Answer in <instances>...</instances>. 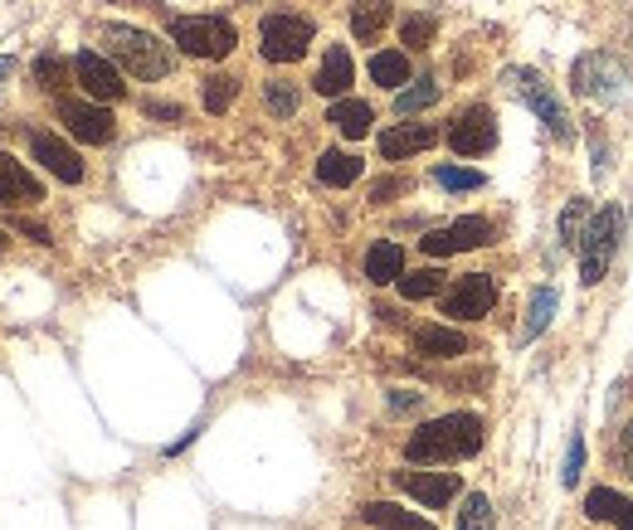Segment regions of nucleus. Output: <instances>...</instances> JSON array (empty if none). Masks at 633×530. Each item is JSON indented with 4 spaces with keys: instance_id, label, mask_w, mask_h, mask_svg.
I'll return each instance as SVG.
<instances>
[{
    "instance_id": "f257e3e1",
    "label": "nucleus",
    "mask_w": 633,
    "mask_h": 530,
    "mask_svg": "<svg viewBox=\"0 0 633 530\" xmlns=\"http://www.w3.org/2000/svg\"><path fill=\"white\" fill-rule=\"evenodd\" d=\"M482 453V418L478 414H444L419 424L405 443V458L409 463H463Z\"/></svg>"
},
{
    "instance_id": "f03ea898",
    "label": "nucleus",
    "mask_w": 633,
    "mask_h": 530,
    "mask_svg": "<svg viewBox=\"0 0 633 530\" xmlns=\"http://www.w3.org/2000/svg\"><path fill=\"white\" fill-rule=\"evenodd\" d=\"M103 44H107V59L142 83H156L176 69V54L156 34L137 30V24H103Z\"/></svg>"
},
{
    "instance_id": "7ed1b4c3",
    "label": "nucleus",
    "mask_w": 633,
    "mask_h": 530,
    "mask_svg": "<svg viewBox=\"0 0 633 530\" xmlns=\"http://www.w3.org/2000/svg\"><path fill=\"white\" fill-rule=\"evenodd\" d=\"M619 233H624V209H619V205L600 209L594 225L584 229V239H580V282H584V288L604 282L609 263H614V253H619Z\"/></svg>"
},
{
    "instance_id": "20e7f679",
    "label": "nucleus",
    "mask_w": 633,
    "mask_h": 530,
    "mask_svg": "<svg viewBox=\"0 0 633 530\" xmlns=\"http://www.w3.org/2000/svg\"><path fill=\"white\" fill-rule=\"evenodd\" d=\"M170 40L190 59H225V54H235L239 34H235V24L219 15H180V20H170Z\"/></svg>"
},
{
    "instance_id": "39448f33",
    "label": "nucleus",
    "mask_w": 633,
    "mask_h": 530,
    "mask_svg": "<svg viewBox=\"0 0 633 530\" xmlns=\"http://www.w3.org/2000/svg\"><path fill=\"white\" fill-rule=\"evenodd\" d=\"M511 83H517V97L531 107L536 117L546 122V132H551V137H556L560 146H570V142H575V122H570V107L560 103V93H556L551 83L541 79V73L517 69V73H511Z\"/></svg>"
},
{
    "instance_id": "423d86ee",
    "label": "nucleus",
    "mask_w": 633,
    "mask_h": 530,
    "mask_svg": "<svg viewBox=\"0 0 633 530\" xmlns=\"http://www.w3.org/2000/svg\"><path fill=\"white\" fill-rule=\"evenodd\" d=\"M312 34H316L312 20L278 10V15H263V24H259V54L268 64H298L312 49Z\"/></svg>"
},
{
    "instance_id": "0eeeda50",
    "label": "nucleus",
    "mask_w": 633,
    "mask_h": 530,
    "mask_svg": "<svg viewBox=\"0 0 633 530\" xmlns=\"http://www.w3.org/2000/svg\"><path fill=\"white\" fill-rule=\"evenodd\" d=\"M570 93L590 97V103H619L629 89H624V64L619 59H609L604 49H594V54H580L575 69H570Z\"/></svg>"
},
{
    "instance_id": "6e6552de",
    "label": "nucleus",
    "mask_w": 633,
    "mask_h": 530,
    "mask_svg": "<svg viewBox=\"0 0 633 530\" xmlns=\"http://www.w3.org/2000/svg\"><path fill=\"white\" fill-rule=\"evenodd\" d=\"M482 243H492V219L482 215H463L454 225L444 229H429L419 239V249L429 258H448V253H468V249H482Z\"/></svg>"
},
{
    "instance_id": "1a4fd4ad",
    "label": "nucleus",
    "mask_w": 633,
    "mask_h": 530,
    "mask_svg": "<svg viewBox=\"0 0 633 530\" xmlns=\"http://www.w3.org/2000/svg\"><path fill=\"white\" fill-rule=\"evenodd\" d=\"M492 306H497V282L487 273H468L444 292V316H454V322H482Z\"/></svg>"
},
{
    "instance_id": "9d476101",
    "label": "nucleus",
    "mask_w": 633,
    "mask_h": 530,
    "mask_svg": "<svg viewBox=\"0 0 633 530\" xmlns=\"http://www.w3.org/2000/svg\"><path fill=\"white\" fill-rule=\"evenodd\" d=\"M59 122L73 132L79 142H89V146H107L117 137V122H113V113H107L103 103H83V97H64L59 103Z\"/></svg>"
},
{
    "instance_id": "9b49d317",
    "label": "nucleus",
    "mask_w": 633,
    "mask_h": 530,
    "mask_svg": "<svg viewBox=\"0 0 633 530\" xmlns=\"http://www.w3.org/2000/svg\"><path fill=\"white\" fill-rule=\"evenodd\" d=\"M73 79H79V89L89 93L93 103H117V97L127 93V83H122V69H117L107 54H93V49H83V54L73 59Z\"/></svg>"
},
{
    "instance_id": "f8f14e48",
    "label": "nucleus",
    "mask_w": 633,
    "mask_h": 530,
    "mask_svg": "<svg viewBox=\"0 0 633 530\" xmlns=\"http://www.w3.org/2000/svg\"><path fill=\"white\" fill-rule=\"evenodd\" d=\"M390 482H395L405 497L424 501V507H448V501L458 497V472H414V467H399V472H390Z\"/></svg>"
},
{
    "instance_id": "ddd939ff",
    "label": "nucleus",
    "mask_w": 633,
    "mask_h": 530,
    "mask_svg": "<svg viewBox=\"0 0 633 530\" xmlns=\"http://www.w3.org/2000/svg\"><path fill=\"white\" fill-rule=\"evenodd\" d=\"M448 146L458 156H487L497 146V117L492 107H468L454 127H448Z\"/></svg>"
},
{
    "instance_id": "4468645a",
    "label": "nucleus",
    "mask_w": 633,
    "mask_h": 530,
    "mask_svg": "<svg viewBox=\"0 0 633 530\" xmlns=\"http://www.w3.org/2000/svg\"><path fill=\"white\" fill-rule=\"evenodd\" d=\"M30 152H34V162H40L54 180H64V185H79V180H83L79 152H73L69 142H59L54 132H34V137H30Z\"/></svg>"
},
{
    "instance_id": "2eb2a0df",
    "label": "nucleus",
    "mask_w": 633,
    "mask_h": 530,
    "mask_svg": "<svg viewBox=\"0 0 633 530\" xmlns=\"http://www.w3.org/2000/svg\"><path fill=\"white\" fill-rule=\"evenodd\" d=\"M438 137H444V132H438L434 122H405V127L381 132V156L385 162H405V156H419V152H429V146H438Z\"/></svg>"
},
{
    "instance_id": "dca6fc26",
    "label": "nucleus",
    "mask_w": 633,
    "mask_h": 530,
    "mask_svg": "<svg viewBox=\"0 0 633 530\" xmlns=\"http://www.w3.org/2000/svg\"><path fill=\"white\" fill-rule=\"evenodd\" d=\"M40 200H44V185L34 180L15 156L0 152V205L15 209V205H40Z\"/></svg>"
},
{
    "instance_id": "f3484780",
    "label": "nucleus",
    "mask_w": 633,
    "mask_h": 530,
    "mask_svg": "<svg viewBox=\"0 0 633 530\" xmlns=\"http://www.w3.org/2000/svg\"><path fill=\"white\" fill-rule=\"evenodd\" d=\"M468 351H473V341L454 326H419L414 331V355H424V361H458V355H468Z\"/></svg>"
},
{
    "instance_id": "a211bd4d",
    "label": "nucleus",
    "mask_w": 633,
    "mask_h": 530,
    "mask_svg": "<svg viewBox=\"0 0 633 530\" xmlns=\"http://www.w3.org/2000/svg\"><path fill=\"white\" fill-rule=\"evenodd\" d=\"M351 83H356V64H351L346 44H332V49H326V59H322V69H316L312 89L322 97H346Z\"/></svg>"
},
{
    "instance_id": "6ab92c4d",
    "label": "nucleus",
    "mask_w": 633,
    "mask_h": 530,
    "mask_svg": "<svg viewBox=\"0 0 633 530\" xmlns=\"http://www.w3.org/2000/svg\"><path fill=\"white\" fill-rule=\"evenodd\" d=\"M584 516H590V521H609L619 530H633V497H624V491H614V487H594L590 497H584Z\"/></svg>"
},
{
    "instance_id": "aec40b11",
    "label": "nucleus",
    "mask_w": 633,
    "mask_h": 530,
    "mask_svg": "<svg viewBox=\"0 0 633 530\" xmlns=\"http://www.w3.org/2000/svg\"><path fill=\"white\" fill-rule=\"evenodd\" d=\"M365 278L375 282V288H385V282H399L405 278V249L399 243H371V253H365Z\"/></svg>"
},
{
    "instance_id": "412c9836",
    "label": "nucleus",
    "mask_w": 633,
    "mask_h": 530,
    "mask_svg": "<svg viewBox=\"0 0 633 530\" xmlns=\"http://www.w3.org/2000/svg\"><path fill=\"white\" fill-rule=\"evenodd\" d=\"M326 122H332V127L341 132V137L361 142L365 132H371L375 113H371V103H361V97H336V103H332V113H326Z\"/></svg>"
},
{
    "instance_id": "4be33fe9",
    "label": "nucleus",
    "mask_w": 633,
    "mask_h": 530,
    "mask_svg": "<svg viewBox=\"0 0 633 530\" xmlns=\"http://www.w3.org/2000/svg\"><path fill=\"white\" fill-rule=\"evenodd\" d=\"M361 521H365V526H381V530H434L429 521H424V516L395 507V501H365V507H361Z\"/></svg>"
},
{
    "instance_id": "5701e85b",
    "label": "nucleus",
    "mask_w": 633,
    "mask_h": 530,
    "mask_svg": "<svg viewBox=\"0 0 633 530\" xmlns=\"http://www.w3.org/2000/svg\"><path fill=\"white\" fill-rule=\"evenodd\" d=\"M556 306H560V292H556V288H536V292H531V302H527V322H521V331H517L521 346H527V341H536L546 326H551Z\"/></svg>"
},
{
    "instance_id": "b1692460",
    "label": "nucleus",
    "mask_w": 633,
    "mask_h": 530,
    "mask_svg": "<svg viewBox=\"0 0 633 530\" xmlns=\"http://www.w3.org/2000/svg\"><path fill=\"white\" fill-rule=\"evenodd\" d=\"M361 170H365V162L361 156H351V152H322L316 156V180L322 185H356L361 180Z\"/></svg>"
},
{
    "instance_id": "393cba45",
    "label": "nucleus",
    "mask_w": 633,
    "mask_h": 530,
    "mask_svg": "<svg viewBox=\"0 0 633 530\" xmlns=\"http://www.w3.org/2000/svg\"><path fill=\"white\" fill-rule=\"evenodd\" d=\"M385 20H390V0H356V6H351V34L365 44L385 30Z\"/></svg>"
},
{
    "instance_id": "a878e982",
    "label": "nucleus",
    "mask_w": 633,
    "mask_h": 530,
    "mask_svg": "<svg viewBox=\"0 0 633 530\" xmlns=\"http://www.w3.org/2000/svg\"><path fill=\"white\" fill-rule=\"evenodd\" d=\"M371 79L381 83V89H405L409 83V59L399 54V49H381V54H371Z\"/></svg>"
},
{
    "instance_id": "bb28decb",
    "label": "nucleus",
    "mask_w": 633,
    "mask_h": 530,
    "mask_svg": "<svg viewBox=\"0 0 633 530\" xmlns=\"http://www.w3.org/2000/svg\"><path fill=\"white\" fill-rule=\"evenodd\" d=\"M235 97H239V79H235V73H210V79H205V93H200L205 113L225 117L229 107H235Z\"/></svg>"
},
{
    "instance_id": "cd10ccee",
    "label": "nucleus",
    "mask_w": 633,
    "mask_h": 530,
    "mask_svg": "<svg viewBox=\"0 0 633 530\" xmlns=\"http://www.w3.org/2000/svg\"><path fill=\"white\" fill-rule=\"evenodd\" d=\"M298 103H302L298 83H288V79H268L263 83V107L273 117H292V113H298Z\"/></svg>"
},
{
    "instance_id": "c85d7f7f",
    "label": "nucleus",
    "mask_w": 633,
    "mask_h": 530,
    "mask_svg": "<svg viewBox=\"0 0 633 530\" xmlns=\"http://www.w3.org/2000/svg\"><path fill=\"white\" fill-rule=\"evenodd\" d=\"M454 530H497L492 501H487L482 491H468V497H463V511H458V526Z\"/></svg>"
},
{
    "instance_id": "c756f323",
    "label": "nucleus",
    "mask_w": 633,
    "mask_h": 530,
    "mask_svg": "<svg viewBox=\"0 0 633 530\" xmlns=\"http://www.w3.org/2000/svg\"><path fill=\"white\" fill-rule=\"evenodd\" d=\"M438 292H444V273L438 268H419V273L399 278V298L405 302H424V298H438Z\"/></svg>"
},
{
    "instance_id": "7c9ffc66",
    "label": "nucleus",
    "mask_w": 633,
    "mask_h": 530,
    "mask_svg": "<svg viewBox=\"0 0 633 530\" xmlns=\"http://www.w3.org/2000/svg\"><path fill=\"white\" fill-rule=\"evenodd\" d=\"M434 103H438V83L434 79H419L414 89L395 93V113L399 117H414V113H424V107H434Z\"/></svg>"
},
{
    "instance_id": "2f4dec72",
    "label": "nucleus",
    "mask_w": 633,
    "mask_h": 530,
    "mask_svg": "<svg viewBox=\"0 0 633 530\" xmlns=\"http://www.w3.org/2000/svg\"><path fill=\"white\" fill-rule=\"evenodd\" d=\"M434 180L444 185V190H482L487 185L482 170H468V166H434Z\"/></svg>"
},
{
    "instance_id": "473e14b6",
    "label": "nucleus",
    "mask_w": 633,
    "mask_h": 530,
    "mask_svg": "<svg viewBox=\"0 0 633 530\" xmlns=\"http://www.w3.org/2000/svg\"><path fill=\"white\" fill-rule=\"evenodd\" d=\"M584 215H590V200H570L560 209V243H565V249L584 239Z\"/></svg>"
},
{
    "instance_id": "72a5a7b5",
    "label": "nucleus",
    "mask_w": 633,
    "mask_h": 530,
    "mask_svg": "<svg viewBox=\"0 0 633 530\" xmlns=\"http://www.w3.org/2000/svg\"><path fill=\"white\" fill-rule=\"evenodd\" d=\"M64 73H69V64L59 54H40L34 59V83H40L44 93H59L64 89Z\"/></svg>"
},
{
    "instance_id": "f704fd0d",
    "label": "nucleus",
    "mask_w": 633,
    "mask_h": 530,
    "mask_svg": "<svg viewBox=\"0 0 633 530\" xmlns=\"http://www.w3.org/2000/svg\"><path fill=\"white\" fill-rule=\"evenodd\" d=\"M434 34H438L434 15H409L405 24H399V40H405L409 49H429V44H434Z\"/></svg>"
},
{
    "instance_id": "c9c22d12",
    "label": "nucleus",
    "mask_w": 633,
    "mask_h": 530,
    "mask_svg": "<svg viewBox=\"0 0 633 530\" xmlns=\"http://www.w3.org/2000/svg\"><path fill=\"white\" fill-rule=\"evenodd\" d=\"M580 467H584V438H570L565 472H560V482H565V487H575V482H580Z\"/></svg>"
},
{
    "instance_id": "e433bc0d",
    "label": "nucleus",
    "mask_w": 633,
    "mask_h": 530,
    "mask_svg": "<svg viewBox=\"0 0 633 530\" xmlns=\"http://www.w3.org/2000/svg\"><path fill=\"white\" fill-rule=\"evenodd\" d=\"M142 113L156 117V122H180V117H186V107H180V103H142Z\"/></svg>"
},
{
    "instance_id": "4c0bfd02",
    "label": "nucleus",
    "mask_w": 633,
    "mask_h": 530,
    "mask_svg": "<svg viewBox=\"0 0 633 530\" xmlns=\"http://www.w3.org/2000/svg\"><path fill=\"white\" fill-rule=\"evenodd\" d=\"M10 229L24 233V239H34V243H54V239H49V229L34 225V219H10Z\"/></svg>"
},
{
    "instance_id": "58836bf2",
    "label": "nucleus",
    "mask_w": 633,
    "mask_h": 530,
    "mask_svg": "<svg viewBox=\"0 0 633 530\" xmlns=\"http://www.w3.org/2000/svg\"><path fill=\"white\" fill-rule=\"evenodd\" d=\"M419 399H424V394H414V389H390V409H395V414L419 409Z\"/></svg>"
},
{
    "instance_id": "ea45409f",
    "label": "nucleus",
    "mask_w": 633,
    "mask_h": 530,
    "mask_svg": "<svg viewBox=\"0 0 633 530\" xmlns=\"http://www.w3.org/2000/svg\"><path fill=\"white\" fill-rule=\"evenodd\" d=\"M619 467L633 477V424H624V434H619Z\"/></svg>"
},
{
    "instance_id": "a19ab883",
    "label": "nucleus",
    "mask_w": 633,
    "mask_h": 530,
    "mask_svg": "<svg viewBox=\"0 0 633 530\" xmlns=\"http://www.w3.org/2000/svg\"><path fill=\"white\" fill-rule=\"evenodd\" d=\"M405 190V180H375L371 185V200H390V195H399Z\"/></svg>"
},
{
    "instance_id": "79ce46f5",
    "label": "nucleus",
    "mask_w": 633,
    "mask_h": 530,
    "mask_svg": "<svg viewBox=\"0 0 633 530\" xmlns=\"http://www.w3.org/2000/svg\"><path fill=\"white\" fill-rule=\"evenodd\" d=\"M10 79H15V59H6V54H0V89H6Z\"/></svg>"
},
{
    "instance_id": "37998d69",
    "label": "nucleus",
    "mask_w": 633,
    "mask_h": 530,
    "mask_svg": "<svg viewBox=\"0 0 633 530\" xmlns=\"http://www.w3.org/2000/svg\"><path fill=\"white\" fill-rule=\"evenodd\" d=\"M0 249H6V233H0Z\"/></svg>"
}]
</instances>
